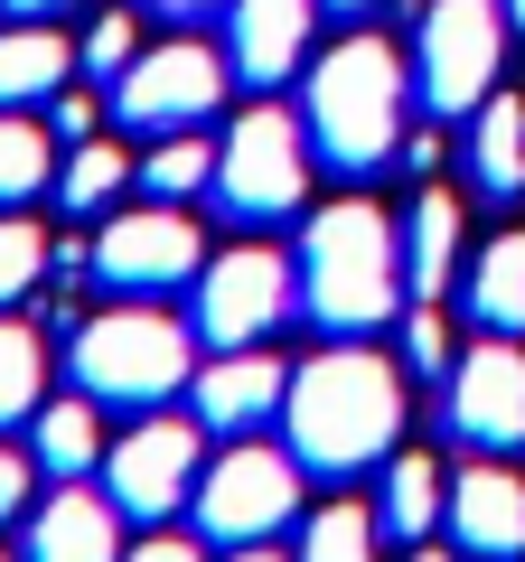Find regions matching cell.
I'll return each instance as SVG.
<instances>
[{
	"instance_id": "6da1fadb",
	"label": "cell",
	"mask_w": 525,
	"mask_h": 562,
	"mask_svg": "<svg viewBox=\"0 0 525 562\" xmlns=\"http://www.w3.org/2000/svg\"><path fill=\"white\" fill-rule=\"evenodd\" d=\"M404 366L376 357V347L338 338L320 357L291 366V394H282V431H291V460L310 479H357V469L394 460L404 450Z\"/></svg>"
},
{
	"instance_id": "7a4b0ae2",
	"label": "cell",
	"mask_w": 525,
	"mask_h": 562,
	"mask_svg": "<svg viewBox=\"0 0 525 562\" xmlns=\"http://www.w3.org/2000/svg\"><path fill=\"white\" fill-rule=\"evenodd\" d=\"M413 272H404V225L366 198H338L301 225V310L328 338H366V328L404 319Z\"/></svg>"
},
{
	"instance_id": "3957f363",
	"label": "cell",
	"mask_w": 525,
	"mask_h": 562,
	"mask_svg": "<svg viewBox=\"0 0 525 562\" xmlns=\"http://www.w3.org/2000/svg\"><path fill=\"white\" fill-rule=\"evenodd\" d=\"M404 113H413V66L394 57L384 38H338L320 66H310V94H301V122L320 140V160L366 179L404 150Z\"/></svg>"
},
{
	"instance_id": "277c9868",
	"label": "cell",
	"mask_w": 525,
	"mask_h": 562,
	"mask_svg": "<svg viewBox=\"0 0 525 562\" xmlns=\"http://www.w3.org/2000/svg\"><path fill=\"white\" fill-rule=\"evenodd\" d=\"M76 384L113 413H160L169 394L198 384V328H179L169 310H94L76 328Z\"/></svg>"
},
{
	"instance_id": "5b68a950",
	"label": "cell",
	"mask_w": 525,
	"mask_h": 562,
	"mask_svg": "<svg viewBox=\"0 0 525 562\" xmlns=\"http://www.w3.org/2000/svg\"><path fill=\"white\" fill-rule=\"evenodd\" d=\"M310 169H320L310 122L282 113V103H254V113H235V132L216 140V179H206V198H216L235 225H282V216H301Z\"/></svg>"
},
{
	"instance_id": "8992f818",
	"label": "cell",
	"mask_w": 525,
	"mask_h": 562,
	"mask_svg": "<svg viewBox=\"0 0 525 562\" xmlns=\"http://www.w3.org/2000/svg\"><path fill=\"white\" fill-rule=\"evenodd\" d=\"M506 29H516L506 0H432L423 38H413V94H423L442 122H469L488 94H498Z\"/></svg>"
},
{
	"instance_id": "52a82bcc",
	"label": "cell",
	"mask_w": 525,
	"mask_h": 562,
	"mask_svg": "<svg viewBox=\"0 0 525 562\" xmlns=\"http://www.w3.org/2000/svg\"><path fill=\"white\" fill-rule=\"evenodd\" d=\"M301 479L310 469L291 460V450H262V441H235L225 460L198 469V535L216 543H272L291 516H301Z\"/></svg>"
},
{
	"instance_id": "ba28073f",
	"label": "cell",
	"mask_w": 525,
	"mask_h": 562,
	"mask_svg": "<svg viewBox=\"0 0 525 562\" xmlns=\"http://www.w3.org/2000/svg\"><path fill=\"white\" fill-rule=\"evenodd\" d=\"M206 422H179V413H132L113 450H103V497L122 506L132 525H160L169 506L198 497V469H206Z\"/></svg>"
},
{
	"instance_id": "9c48e42d",
	"label": "cell",
	"mask_w": 525,
	"mask_h": 562,
	"mask_svg": "<svg viewBox=\"0 0 525 562\" xmlns=\"http://www.w3.org/2000/svg\"><path fill=\"white\" fill-rule=\"evenodd\" d=\"M225 103V57L198 38H169V47H142L132 57V76L113 85V113L122 132H142V140H169V132H198L206 113Z\"/></svg>"
},
{
	"instance_id": "30bf717a",
	"label": "cell",
	"mask_w": 525,
	"mask_h": 562,
	"mask_svg": "<svg viewBox=\"0 0 525 562\" xmlns=\"http://www.w3.org/2000/svg\"><path fill=\"white\" fill-rule=\"evenodd\" d=\"M85 262H94L113 291L150 301V291H179V281L206 272V235H198V225H188L169 198H150V206H122V216H103V235L85 244Z\"/></svg>"
},
{
	"instance_id": "8fae6325",
	"label": "cell",
	"mask_w": 525,
	"mask_h": 562,
	"mask_svg": "<svg viewBox=\"0 0 525 562\" xmlns=\"http://www.w3.org/2000/svg\"><path fill=\"white\" fill-rule=\"evenodd\" d=\"M291 262L272 244H235L198 272V338L206 347H262L272 328L291 319Z\"/></svg>"
},
{
	"instance_id": "7c38bea8",
	"label": "cell",
	"mask_w": 525,
	"mask_h": 562,
	"mask_svg": "<svg viewBox=\"0 0 525 562\" xmlns=\"http://www.w3.org/2000/svg\"><path fill=\"white\" fill-rule=\"evenodd\" d=\"M442 413L469 450H525V347L516 338L460 347V366L442 384Z\"/></svg>"
},
{
	"instance_id": "4fadbf2b",
	"label": "cell",
	"mask_w": 525,
	"mask_h": 562,
	"mask_svg": "<svg viewBox=\"0 0 525 562\" xmlns=\"http://www.w3.org/2000/svg\"><path fill=\"white\" fill-rule=\"evenodd\" d=\"M310 29H320V0H225V66L244 85H282L310 57Z\"/></svg>"
},
{
	"instance_id": "5bb4252c",
	"label": "cell",
	"mask_w": 525,
	"mask_h": 562,
	"mask_svg": "<svg viewBox=\"0 0 525 562\" xmlns=\"http://www.w3.org/2000/svg\"><path fill=\"white\" fill-rule=\"evenodd\" d=\"M20 562H122V506L85 479H57V497L29 506V553Z\"/></svg>"
},
{
	"instance_id": "9a60e30c",
	"label": "cell",
	"mask_w": 525,
	"mask_h": 562,
	"mask_svg": "<svg viewBox=\"0 0 525 562\" xmlns=\"http://www.w3.org/2000/svg\"><path fill=\"white\" fill-rule=\"evenodd\" d=\"M450 543L479 562H516L525 553V479L498 460H469L450 479Z\"/></svg>"
},
{
	"instance_id": "2e32d148",
	"label": "cell",
	"mask_w": 525,
	"mask_h": 562,
	"mask_svg": "<svg viewBox=\"0 0 525 562\" xmlns=\"http://www.w3.org/2000/svg\"><path fill=\"white\" fill-rule=\"evenodd\" d=\"M291 394V366L262 357V347H216V357L198 366V384H188V403H198L206 431H254L262 413H282Z\"/></svg>"
},
{
	"instance_id": "e0dca14e",
	"label": "cell",
	"mask_w": 525,
	"mask_h": 562,
	"mask_svg": "<svg viewBox=\"0 0 525 562\" xmlns=\"http://www.w3.org/2000/svg\"><path fill=\"white\" fill-rule=\"evenodd\" d=\"M66 76H76V47H66L47 20L0 29V113H29V103L66 94Z\"/></svg>"
},
{
	"instance_id": "ac0fdd59",
	"label": "cell",
	"mask_w": 525,
	"mask_h": 562,
	"mask_svg": "<svg viewBox=\"0 0 525 562\" xmlns=\"http://www.w3.org/2000/svg\"><path fill=\"white\" fill-rule=\"evenodd\" d=\"M460 235H469L460 198H450V188H423V198H413V216H404V272H413V301H442V291H450Z\"/></svg>"
},
{
	"instance_id": "d6986e66",
	"label": "cell",
	"mask_w": 525,
	"mask_h": 562,
	"mask_svg": "<svg viewBox=\"0 0 525 562\" xmlns=\"http://www.w3.org/2000/svg\"><path fill=\"white\" fill-rule=\"evenodd\" d=\"M469 319L488 338H525V225L479 244V262H469Z\"/></svg>"
},
{
	"instance_id": "ffe728a7",
	"label": "cell",
	"mask_w": 525,
	"mask_h": 562,
	"mask_svg": "<svg viewBox=\"0 0 525 562\" xmlns=\"http://www.w3.org/2000/svg\"><path fill=\"white\" fill-rule=\"evenodd\" d=\"M29 460H38L47 479H85V469H103V422H94V394L38 403V413H29Z\"/></svg>"
},
{
	"instance_id": "44dd1931",
	"label": "cell",
	"mask_w": 525,
	"mask_h": 562,
	"mask_svg": "<svg viewBox=\"0 0 525 562\" xmlns=\"http://www.w3.org/2000/svg\"><path fill=\"white\" fill-rule=\"evenodd\" d=\"M469 169H479L488 198H516L525 188V94H488L469 113Z\"/></svg>"
},
{
	"instance_id": "7402d4cb",
	"label": "cell",
	"mask_w": 525,
	"mask_h": 562,
	"mask_svg": "<svg viewBox=\"0 0 525 562\" xmlns=\"http://www.w3.org/2000/svg\"><path fill=\"white\" fill-rule=\"evenodd\" d=\"M442 460H423V450H394L384 460V535H404V543H423L432 525H442Z\"/></svg>"
},
{
	"instance_id": "603a6c76",
	"label": "cell",
	"mask_w": 525,
	"mask_h": 562,
	"mask_svg": "<svg viewBox=\"0 0 525 562\" xmlns=\"http://www.w3.org/2000/svg\"><path fill=\"white\" fill-rule=\"evenodd\" d=\"M132 179H142V160H132L122 140H76V160L57 169V206L66 216H103Z\"/></svg>"
},
{
	"instance_id": "cb8c5ba5",
	"label": "cell",
	"mask_w": 525,
	"mask_h": 562,
	"mask_svg": "<svg viewBox=\"0 0 525 562\" xmlns=\"http://www.w3.org/2000/svg\"><path fill=\"white\" fill-rule=\"evenodd\" d=\"M57 179V132L29 113H0V206H29Z\"/></svg>"
},
{
	"instance_id": "d4e9b609",
	"label": "cell",
	"mask_w": 525,
	"mask_h": 562,
	"mask_svg": "<svg viewBox=\"0 0 525 562\" xmlns=\"http://www.w3.org/2000/svg\"><path fill=\"white\" fill-rule=\"evenodd\" d=\"M38 384H47V347H38V328L0 310V431H20V422L47 403Z\"/></svg>"
},
{
	"instance_id": "484cf974",
	"label": "cell",
	"mask_w": 525,
	"mask_h": 562,
	"mask_svg": "<svg viewBox=\"0 0 525 562\" xmlns=\"http://www.w3.org/2000/svg\"><path fill=\"white\" fill-rule=\"evenodd\" d=\"M376 543H384V516L357 506V497L320 506V516L301 525V562H376Z\"/></svg>"
},
{
	"instance_id": "4316f807",
	"label": "cell",
	"mask_w": 525,
	"mask_h": 562,
	"mask_svg": "<svg viewBox=\"0 0 525 562\" xmlns=\"http://www.w3.org/2000/svg\"><path fill=\"white\" fill-rule=\"evenodd\" d=\"M216 179V140H198V132H169V140H150V160H142V188L150 198H198V188Z\"/></svg>"
},
{
	"instance_id": "83f0119b",
	"label": "cell",
	"mask_w": 525,
	"mask_h": 562,
	"mask_svg": "<svg viewBox=\"0 0 525 562\" xmlns=\"http://www.w3.org/2000/svg\"><path fill=\"white\" fill-rule=\"evenodd\" d=\"M47 262H57V244H47L38 225L20 216V206H0V310H20L29 291H38Z\"/></svg>"
},
{
	"instance_id": "f1b7e54d",
	"label": "cell",
	"mask_w": 525,
	"mask_h": 562,
	"mask_svg": "<svg viewBox=\"0 0 525 562\" xmlns=\"http://www.w3.org/2000/svg\"><path fill=\"white\" fill-rule=\"evenodd\" d=\"M132 57H142V20H132V10H103V20L85 29V76L122 85V76H132Z\"/></svg>"
},
{
	"instance_id": "f546056e",
	"label": "cell",
	"mask_w": 525,
	"mask_h": 562,
	"mask_svg": "<svg viewBox=\"0 0 525 562\" xmlns=\"http://www.w3.org/2000/svg\"><path fill=\"white\" fill-rule=\"evenodd\" d=\"M404 366L413 375H432V384H450V366H460V347H450V319L442 310H404Z\"/></svg>"
},
{
	"instance_id": "4dcf8cb0",
	"label": "cell",
	"mask_w": 525,
	"mask_h": 562,
	"mask_svg": "<svg viewBox=\"0 0 525 562\" xmlns=\"http://www.w3.org/2000/svg\"><path fill=\"white\" fill-rule=\"evenodd\" d=\"M29 506H38V460L0 441V525H20Z\"/></svg>"
},
{
	"instance_id": "1f68e13d",
	"label": "cell",
	"mask_w": 525,
	"mask_h": 562,
	"mask_svg": "<svg viewBox=\"0 0 525 562\" xmlns=\"http://www.w3.org/2000/svg\"><path fill=\"white\" fill-rule=\"evenodd\" d=\"M47 132L76 150V140H94V94H47Z\"/></svg>"
},
{
	"instance_id": "d6a6232c",
	"label": "cell",
	"mask_w": 525,
	"mask_h": 562,
	"mask_svg": "<svg viewBox=\"0 0 525 562\" xmlns=\"http://www.w3.org/2000/svg\"><path fill=\"white\" fill-rule=\"evenodd\" d=\"M122 562H206L188 535H142V543H122Z\"/></svg>"
},
{
	"instance_id": "836d02e7",
	"label": "cell",
	"mask_w": 525,
	"mask_h": 562,
	"mask_svg": "<svg viewBox=\"0 0 525 562\" xmlns=\"http://www.w3.org/2000/svg\"><path fill=\"white\" fill-rule=\"evenodd\" d=\"M432 160H442V140H432V132H404V169H413V179H423Z\"/></svg>"
},
{
	"instance_id": "e575fe53",
	"label": "cell",
	"mask_w": 525,
	"mask_h": 562,
	"mask_svg": "<svg viewBox=\"0 0 525 562\" xmlns=\"http://www.w3.org/2000/svg\"><path fill=\"white\" fill-rule=\"evenodd\" d=\"M142 10H169V20H206V10H225V0H142Z\"/></svg>"
},
{
	"instance_id": "d590c367",
	"label": "cell",
	"mask_w": 525,
	"mask_h": 562,
	"mask_svg": "<svg viewBox=\"0 0 525 562\" xmlns=\"http://www.w3.org/2000/svg\"><path fill=\"white\" fill-rule=\"evenodd\" d=\"M225 562H282L272 543H225Z\"/></svg>"
},
{
	"instance_id": "8d00e7d4",
	"label": "cell",
	"mask_w": 525,
	"mask_h": 562,
	"mask_svg": "<svg viewBox=\"0 0 525 562\" xmlns=\"http://www.w3.org/2000/svg\"><path fill=\"white\" fill-rule=\"evenodd\" d=\"M10 10H20V20H47V10H76V0H10Z\"/></svg>"
},
{
	"instance_id": "74e56055",
	"label": "cell",
	"mask_w": 525,
	"mask_h": 562,
	"mask_svg": "<svg viewBox=\"0 0 525 562\" xmlns=\"http://www.w3.org/2000/svg\"><path fill=\"white\" fill-rule=\"evenodd\" d=\"M413 562H450V553H442V543H432V535H423V543H413Z\"/></svg>"
},
{
	"instance_id": "f35d334b",
	"label": "cell",
	"mask_w": 525,
	"mask_h": 562,
	"mask_svg": "<svg viewBox=\"0 0 525 562\" xmlns=\"http://www.w3.org/2000/svg\"><path fill=\"white\" fill-rule=\"evenodd\" d=\"M320 10H376V0H320Z\"/></svg>"
},
{
	"instance_id": "ab89813d",
	"label": "cell",
	"mask_w": 525,
	"mask_h": 562,
	"mask_svg": "<svg viewBox=\"0 0 525 562\" xmlns=\"http://www.w3.org/2000/svg\"><path fill=\"white\" fill-rule=\"evenodd\" d=\"M506 20H516V29H525V0H506Z\"/></svg>"
}]
</instances>
